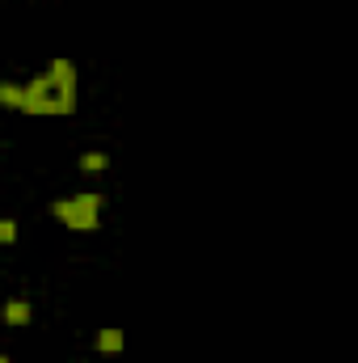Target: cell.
<instances>
[{
  "mask_svg": "<svg viewBox=\"0 0 358 363\" xmlns=\"http://www.w3.org/2000/svg\"><path fill=\"white\" fill-rule=\"evenodd\" d=\"M72 110H76V64L59 55V60H51L25 85L21 114H34V118H68Z\"/></svg>",
  "mask_w": 358,
  "mask_h": 363,
  "instance_id": "6da1fadb",
  "label": "cell"
},
{
  "mask_svg": "<svg viewBox=\"0 0 358 363\" xmlns=\"http://www.w3.org/2000/svg\"><path fill=\"white\" fill-rule=\"evenodd\" d=\"M51 216L64 224V228H72V233H93L97 224H101V194H72V199H55L51 203Z\"/></svg>",
  "mask_w": 358,
  "mask_h": 363,
  "instance_id": "7a4b0ae2",
  "label": "cell"
},
{
  "mask_svg": "<svg viewBox=\"0 0 358 363\" xmlns=\"http://www.w3.org/2000/svg\"><path fill=\"white\" fill-rule=\"evenodd\" d=\"M122 347H127V338H122V330H114V325H105V330L97 334V351H101L105 359H114V355H122Z\"/></svg>",
  "mask_w": 358,
  "mask_h": 363,
  "instance_id": "3957f363",
  "label": "cell"
},
{
  "mask_svg": "<svg viewBox=\"0 0 358 363\" xmlns=\"http://www.w3.org/2000/svg\"><path fill=\"white\" fill-rule=\"evenodd\" d=\"M0 106L21 110V106H25V85H17V81H0Z\"/></svg>",
  "mask_w": 358,
  "mask_h": 363,
  "instance_id": "277c9868",
  "label": "cell"
},
{
  "mask_svg": "<svg viewBox=\"0 0 358 363\" xmlns=\"http://www.w3.org/2000/svg\"><path fill=\"white\" fill-rule=\"evenodd\" d=\"M4 321L8 325H30V304L25 300H8L4 304Z\"/></svg>",
  "mask_w": 358,
  "mask_h": 363,
  "instance_id": "5b68a950",
  "label": "cell"
},
{
  "mask_svg": "<svg viewBox=\"0 0 358 363\" xmlns=\"http://www.w3.org/2000/svg\"><path fill=\"white\" fill-rule=\"evenodd\" d=\"M105 165H110L105 152H85V157H81V169H85V174H101Z\"/></svg>",
  "mask_w": 358,
  "mask_h": 363,
  "instance_id": "8992f818",
  "label": "cell"
},
{
  "mask_svg": "<svg viewBox=\"0 0 358 363\" xmlns=\"http://www.w3.org/2000/svg\"><path fill=\"white\" fill-rule=\"evenodd\" d=\"M13 241H17V220L0 216V245H13Z\"/></svg>",
  "mask_w": 358,
  "mask_h": 363,
  "instance_id": "52a82bcc",
  "label": "cell"
},
{
  "mask_svg": "<svg viewBox=\"0 0 358 363\" xmlns=\"http://www.w3.org/2000/svg\"><path fill=\"white\" fill-rule=\"evenodd\" d=\"M0 363H8V355H0Z\"/></svg>",
  "mask_w": 358,
  "mask_h": 363,
  "instance_id": "ba28073f",
  "label": "cell"
}]
</instances>
